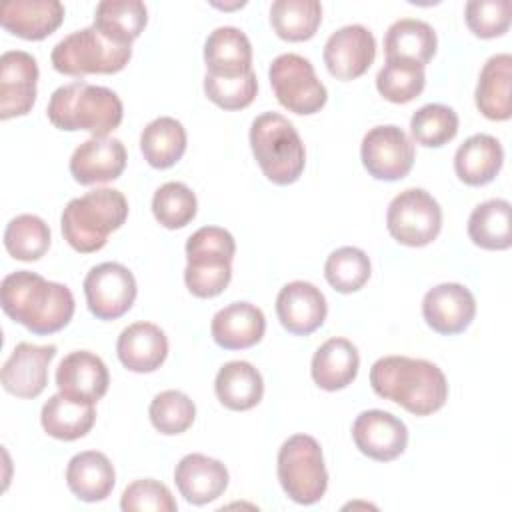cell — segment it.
<instances>
[{
  "mask_svg": "<svg viewBox=\"0 0 512 512\" xmlns=\"http://www.w3.org/2000/svg\"><path fill=\"white\" fill-rule=\"evenodd\" d=\"M120 508L124 512H176L178 506L166 484L142 478L124 488Z\"/></svg>",
  "mask_w": 512,
  "mask_h": 512,
  "instance_id": "45",
  "label": "cell"
},
{
  "mask_svg": "<svg viewBox=\"0 0 512 512\" xmlns=\"http://www.w3.org/2000/svg\"><path fill=\"white\" fill-rule=\"evenodd\" d=\"M376 58V40L366 26L348 24L324 44V64L336 80L360 78Z\"/></svg>",
  "mask_w": 512,
  "mask_h": 512,
  "instance_id": "13",
  "label": "cell"
},
{
  "mask_svg": "<svg viewBox=\"0 0 512 512\" xmlns=\"http://www.w3.org/2000/svg\"><path fill=\"white\" fill-rule=\"evenodd\" d=\"M128 218V202L116 188H96L72 198L60 218L64 240L82 254L98 252Z\"/></svg>",
  "mask_w": 512,
  "mask_h": 512,
  "instance_id": "4",
  "label": "cell"
},
{
  "mask_svg": "<svg viewBox=\"0 0 512 512\" xmlns=\"http://www.w3.org/2000/svg\"><path fill=\"white\" fill-rule=\"evenodd\" d=\"M140 150L152 168L166 170L174 166L186 152V130L182 122L170 116L152 120L140 134Z\"/></svg>",
  "mask_w": 512,
  "mask_h": 512,
  "instance_id": "34",
  "label": "cell"
},
{
  "mask_svg": "<svg viewBox=\"0 0 512 512\" xmlns=\"http://www.w3.org/2000/svg\"><path fill=\"white\" fill-rule=\"evenodd\" d=\"M4 246L16 260H40L50 248V228L40 216L20 214L8 222L4 230Z\"/></svg>",
  "mask_w": 512,
  "mask_h": 512,
  "instance_id": "37",
  "label": "cell"
},
{
  "mask_svg": "<svg viewBox=\"0 0 512 512\" xmlns=\"http://www.w3.org/2000/svg\"><path fill=\"white\" fill-rule=\"evenodd\" d=\"M198 200L194 192L182 182L162 184L152 198L154 218L168 230L184 228L196 216Z\"/></svg>",
  "mask_w": 512,
  "mask_h": 512,
  "instance_id": "41",
  "label": "cell"
},
{
  "mask_svg": "<svg viewBox=\"0 0 512 512\" xmlns=\"http://www.w3.org/2000/svg\"><path fill=\"white\" fill-rule=\"evenodd\" d=\"M250 148L264 176L288 186L296 182L306 164V150L294 124L278 112H264L250 126Z\"/></svg>",
  "mask_w": 512,
  "mask_h": 512,
  "instance_id": "5",
  "label": "cell"
},
{
  "mask_svg": "<svg viewBox=\"0 0 512 512\" xmlns=\"http://www.w3.org/2000/svg\"><path fill=\"white\" fill-rule=\"evenodd\" d=\"M0 304L14 322L38 336L62 330L74 316L70 288L30 270H16L2 280Z\"/></svg>",
  "mask_w": 512,
  "mask_h": 512,
  "instance_id": "1",
  "label": "cell"
},
{
  "mask_svg": "<svg viewBox=\"0 0 512 512\" xmlns=\"http://www.w3.org/2000/svg\"><path fill=\"white\" fill-rule=\"evenodd\" d=\"M226 466L204 454H186L174 468V482L186 502L202 506L224 494L228 488Z\"/></svg>",
  "mask_w": 512,
  "mask_h": 512,
  "instance_id": "21",
  "label": "cell"
},
{
  "mask_svg": "<svg viewBox=\"0 0 512 512\" xmlns=\"http://www.w3.org/2000/svg\"><path fill=\"white\" fill-rule=\"evenodd\" d=\"M204 92L208 100L224 110H242L252 104L258 92V80L254 72L234 78H220V76H204Z\"/></svg>",
  "mask_w": 512,
  "mask_h": 512,
  "instance_id": "43",
  "label": "cell"
},
{
  "mask_svg": "<svg viewBox=\"0 0 512 512\" xmlns=\"http://www.w3.org/2000/svg\"><path fill=\"white\" fill-rule=\"evenodd\" d=\"M130 58L132 46L108 40L94 26L68 34L50 54L54 70L74 78H84L88 74H116L126 68Z\"/></svg>",
  "mask_w": 512,
  "mask_h": 512,
  "instance_id": "7",
  "label": "cell"
},
{
  "mask_svg": "<svg viewBox=\"0 0 512 512\" xmlns=\"http://www.w3.org/2000/svg\"><path fill=\"white\" fill-rule=\"evenodd\" d=\"M64 20L58 0H10L0 8L2 28L24 40H44Z\"/></svg>",
  "mask_w": 512,
  "mask_h": 512,
  "instance_id": "22",
  "label": "cell"
},
{
  "mask_svg": "<svg viewBox=\"0 0 512 512\" xmlns=\"http://www.w3.org/2000/svg\"><path fill=\"white\" fill-rule=\"evenodd\" d=\"M84 296L88 310L98 320H116L124 316L136 300L134 274L118 262H102L86 274Z\"/></svg>",
  "mask_w": 512,
  "mask_h": 512,
  "instance_id": "12",
  "label": "cell"
},
{
  "mask_svg": "<svg viewBox=\"0 0 512 512\" xmlns=\"http://www.w3.org/2000/svg\"><path fill=\"white\" fill-rule=\"evenodd\" d=\"M110 384V374L104 360L88 350H76L62 358L56 368L58 392L74 402H98Z\"/></svg>",
  "mask_w": 512,
  "mask_h": 512,
  "instance_id": "18",
  "label": "cell"
},
{
  "mask_svg": "<svg viewBox=\"0 0 512 512\" xmlns=\"http://www.w3.org/2000/svg\"><path fill=\"white\" fill-rule=\"evenodd\" d=\"M40 422L48 436L72 442L86 436L92 430L96 422V410L94 404L74 402L62 392H58L50 396L42 406Z\"/></svg>",
  "mask_w": 512,
  "mask_h": 512,
  "instance_id": "32",
  "label": "cell"
},
{
  "mask_svg": "<svg viewBox=\"0 0 512 512\" xmlns=\"http://www.w3.org/2000/svg\"><path fill=\"white\" fill-rule=\"evenodd\" d=\"M266 330L262 310L250 302H232L212 318L210 332L224 350H244L258 344Z\"/></svg>",
  "mask_w": 512,
  "mask_h": 512,
  "instance_id": "24",
  "label": "cell"
},
{
  "mask_svg": "<svg viewBox=\"0 0 512 512\" xmlns=\"http://www.w3.org/2000/svg\"><path fill=\"white\" fill-rule=\"evenodd\" d=\"M214 390L222 406L228 410L244 412L262 400L264 382L260 372L250 362L232 360L218 370Z\"/></svg>",
  "mask_w": 512,
  "mask_h": 512,
  "instance_id": "31",
  "label": "cell"
},
{
  "mask_svg": "<svg viewBox=\"0 0 512 512\" xmlns=\"http://www.w3.org/2000/svg\"><path fill=\"white\" fill-rule=\"evenodd\" d=\"M46 114L60 130H86L104 138L120 126L124 110L114 90L78 80L52 92Z\"/></svg>",
  "mask_w": 512,
  "mask_h": 512,
  "instance_id": "3",
  "label": "cell"
},
{
  "mask_svg": "<svg viewBox=\"0 0 512 512\" xmlns=\"http://www.w3.org/2000/svg\"><path fill=\"white\" fill-rule=\"evenodd\" d=\"M360 356L356 346L346 338L326 340L312 356L310 374L316 386L336 392L352 384L358 374Z\"/></svg>",
  "mask_w": 512,
  "mask_h": 512,
  "instance_id": "28",
  "label": "cell"
},
{
  "mask_svg": "<svg viewBox=\"0 0 512 512\" xmlns=\"http://www.w3.org/2000/svg\"><path fill=\"white\" fill-rule=\"evenodd\" d=\"M116 352L130 372H154L168 356V338L152 322H134L120 332Z\"/></svg>",
  "mask_w": 512,
  "mask_h": 512,
  "instance_id": "23",
  "label": "cell"
},
{
  "mask_svg": "<svg viewBox=\"0 0 512 512\" xmlns=\"http://www.w3.org/2000/svg\"><path fill=\"white\" fill-rule=\"evenodd\" d=\"M412 138L426 148H440L458 134V114L444 104H426L410 118Z\"/></svg>",
  "mask_w": 512,
  "mask_h": 512,
  "instance_id": "40",
  "label": "cell"
},
{
  "mask_svg": "<svg viewBox=\"0 0 512 512\" xmlns=\"http://www.w3.org/2000/svg\"><path fill=\"white\" fill-rule=\"evenodd\" d=\"M422 316L438 334H460L476 316L474 294L456 282H444L430 288L422 300Z\"/></svg>",
  "mask_w": 512,
  "mask_h": 512,
  "instance_id": "17",
  "label": "cell"
},
{
  "mask_svg": "<svg viewBox=\"0 0 512 512\" xmlns=\"http://www.w3.org/2000/svg\"><path fill=\"white\" fill-rule=\"evenodd\" d=\"M150 422L152 426L166 436H176L186 432L194 418L196 406L194 402L180 390H164L154 396L150 402Z\"/></svg>",
  "mask_w": 512,
  "mask_h": 512,
  "instance_id": "42",
  "label": "cell"
},
{
  "mask_svg": "<svg viewBox=\"0 0 512 512\" xmlns=\"http://www.w3.org/2000/svg\"><path fill=\"white\" fill-rule=\"evenodd\" d=\"M468 236L484 250L510 248V202L492 198L478 204L468 218Z\"/></svg>",
  "mask_w": 512,
  "mask_h": 512,
  "instance_id": "35",
  "label": "cell"
},
{
  "mask_svg": "<svg viewBox=\"0 0 512 512\" xmlns=\"http://www.w3.org/2000/svg\"><path fill=\"white\" fill-rule=\"evenodd\" d=\"M320 22L322 4L318 0H276L270 6V24L288 42L310 40Z\"/></svg>",
  "mask_w": 512,
  "mask_h": 512,
  "instance_id": "36",
  "label": "cell"
},
{
  "mask_svg": "<svg viewBox=\"0 0 512 512\" xmlns=\"http://www.w3.org/2000/svg\"><path fill=\"white\" fill-rule=\"evenodd\" d=\"M426 84L424 66H418L408 60H390L386 58L384 66L376 76V88L380 96L394 104H406L420 96Z\"/></svg>",
  "mask_w": 512,
  "mask_h": 512,
  "instance_id": "38",
  "label": "cell"
},
{
  "mask_svg": "<svg viewBox=\"0 0 512 512\" xmlns=\"http://www.w3.org/2000/svg\"><path fill=\"white\" fill-rule=\"evenodd\" d=\"M276 314L288 332L308 336L324 324L328 304L320 288L304 280H294L278 292Z\"/></svg>",
  "mask_w": 512,
  "mask_h": 512,
  "instance_id": "19",
  "label": "cell"
},
{
  "mask_svg": "<svg viewBox=\"0 0 512 512\" xmlns=\"http://www.w3.org/2000/svg\"><path fill=\"white\" fill-rule=\"evenodd\" d=\"M360 156L364 168L372 178L394 182L408 176L414 164L416 150L402 128L386 124L374 126L364 134Z\"/></svg>",
  "mask_w": 512,
  "mask_h": 512,
  "instance_id": "11",
  "label": "cell"
},
{
  "mask_svg": "<svg viewBox=\"0 0 512 512\" xmlns=\"http://www.w3.org/2000/svg\"><path fill=\"white\" fill-rule=\"evenodd\" d=\"M38 64L24 50H8L0 58V118L24 116L36 102Z\"/></svg>",
  "mask_w": 512,
  "mask_h": 512,
  "instance_id": "14",
  "label": "cell"
},
{
  "mask_svg": "<svg viewBox=\"0 0 512 512\" xmlns=\"http://www.w3.org/2000/svg\"><path fill=\"white\" fill-rule=\"evenodd\" d=\"M510 10V0H470L464 8V18L474 36L488 40L508 32Z\"/></svg>",
  "mask_w": 512,
  "mask_h": 512,
  "instance_id": "44",
  "label": "cell"
},
{
  "mask_svg": "<svg viewBox=\"0 0 512 512\" xmlns=\"http://www.w3.org/2000/svg\"><path fill=\"white\" fill-rule=\"evenodd\" d=\"M504 162L502 144L490 134L466 138L454 154L456 176L468 186H484L496 178Z\"/></svg>",
  "mask_w": 512,
  "mask_h": 512,
  "instance_id": "27",
  "label": "cell"
},
{
  "mask_svg": "<svg viewBox=\"0 0 512 512\" xmlns=\"http://www.w3.org/2000/svg\"><path fill=\"white\" fill-rule=\"evenodd\" d=\"M56 356V346H36L20 342L2 366V386L16 398H36L48 384V366Z\"/></svg>",
  "mask_w": 512,
  "mask_h": 512,
  "instance_id": "16",
  "label": "cell"
},
{
  "mask_svg": "<svg viewBox=\"0 0 512 512\" xmlns=\"http://www.w3.org/2000/svg\"><path fill=\"white\" fill-rule=\"evenodd\" d=\"M278 480L288 498L298 504H316L328 488L322 448L308 434L290 436L278 450Z\"/></svg>",
  "mask_w": 512,
  "mask_h": 512,
  "instance_id": "8",
  "label": "cell"
},
{
  "mask_svg": "<svg viewBox=\"0 0 512 512\" xmlns=\"http://www.w3.org/2000/svg\"><path fill=\"white\" fill-rule=\"evenodd\" d=\"M510 80H512L510 54H494L482 66L474 98H476L478 110L488 120L502 122L512 116Z\"/></svg>",
  "mask_w": 512,
  "mask_h": 512,
  "instance_id": "29",
  "label": "cell"
},
{
  "mask_svg": "<svg viewBox=\"0 0 512 512\" xmlns=\"http://www.w3.org/2000/svg\"><path fill=\"white\" fill-rule=\"evenodd\" d=\"M236 242L220 226H202L186 242V288L198 298H214L226 290L232 278Z\"/></svg>",
  "mask_w": 512,
  "mask_h": 512,
  "instance_id": "6",
  "label": "cell"
},
{
  "mask_svg": "<svg viewBox=\"0 0 512 512\" xmlns=\"http://www.w3.org/2000/svg\"><path fill=\"white\" fill-rule=\"evenodd\" d=\"M126 148L118 138L92 136L70 158V174L78 184H102L116 180L126 168Z\"/></svg>",
  "mask_w": 512,
  "mask_h": 512,
  "instance_id": "20",
  "label": "cell"
},
{
  "mask_svg": "<svg viewBox=\"0 0 512 512\" xmlns=\"http://www.w3.org/2000/svg\"><path fill=\"white\" fill-rule=\"evenodd\" d=\"M206 74L234 78L252 72V46L248 36L234 26L212 30L204 44Z\"/></svg>",
  "mask_w": 512,
  "mask_h": 512,
  "instance_id": "25",
  "label": "cell"
},
{
  "mask_svg": "<svg viewBox=\"0 0 512 512\" xmlns=\"http://www.w3.org/2000/svg\"><path fill=\"white\" fill-rule=\"evenodd\" d=\"M438 38L428 22L400 18L386 30L384 52L390 60H408L426 66L436 54Z\"/></svg>",
  "mask_w": 512,
  "mask_h": 512,
  "instance_id": "30",
  "label": "cell"
},
{
  "mask_svg": "<svg viewBox=\"0 0 512 512\" xmlns=\"http://www.w3.org/2000/svg\"><path fill=\"white\" fill-rule=\"evenodd\" d=\"M66 484L82 502H100L110 496L116 472L106 454L98 450L78 452L66 466Z\"/></svg>",
  "mask_w": 512,
  "mask_h": 512,
  "instance_id": "26",
  "label": "cell"
},
{
  "mask_svg": "<svg viewBox=\"0 0 512 512\" xmlns=\"http://www.w3.org/2000/svg\"><path fill=\"white\" fill-rule=\"evenodd\" d=\"M370 386L380 398L400 404L414 416L434 414L448 400L444 372L422 358H378L370 368Z\"/></svg>",
  "mask_w": 512,
  "mask_h": 512,
  "instance_id": "2",
  "label": "cell"
},
{
  "mask_svg": "<svg viewBox=\"0 0 512 512\" xmlns=\"http://www.w3.org/2000/svg\"><path fill=\"white\" fill-rule=\"evenodd\" d=\"M386 226L396 242L420 248L440 234L442 208L426 190L406 188L388 204Z\"/></svg>",
  "mask_w": 512,
  "mask_h": 512,
  "instance_id": "10",
  "label": "cell"
},
{
  "mask_svg": "<svg viewBox=\"0 0 512 512\" xmlns=\"http://www.w3.org/2000/svg\"><path fill=\"white\" fill-rule=\"evenodd\" d=\"M352 438L364 456L378 462H390L406 450L408 428L390 412L366 410L356 416Z\"/></svg>",
  "mask_w": 512,
  "mask_h": 512,
  "instance_id": "15",
  "label": "cell"
},
{
  "mask_svg": "<svg viewBox=\"0 0 512 512\" xmlns=\"http://www.w3.org/2000/svg\"><path fill=\"white\" fill-rule=\"evenodd\" d=\"M324 276L336 292H356L370 278V258L356 246H342L326 258Z\"/></svg>",
  "mask_w": 512,
  "mask_h": 512,
  "instance_id": "39",
  "label": "cell"
},
{
  "mask_svg": "<svg viewBox=\"0 0 512 512\" xmlns=\"http://www.w3.org/2000/svg\"><path fill=\"white\" fill-rule=\"evenodd\" d=\"M268 76L278 102L294 114H316L328 100L326 86L318 80L314 66L300 54L276 56Z\"/></svg>",
  "mask_w": 512,
  "mask_h": 512,
  "instance_id": "9",
  "label": "cell"
},
{
  "mask_svg": "<svg viewBox=\"0 0 512 512\" xmlns=\"http://www.w3.org/2000/svg\"><path fill=\"white\" fill-rule=\"evenodd\" d=\"M148 22V10L140 0H102L94 10V28L108 40L132 46Z\"/></svg>",
  "mask_w": 512,
  "mask_h": 512,
  "instance_id": "33",
  "label": "cell"
}]
</instances>
